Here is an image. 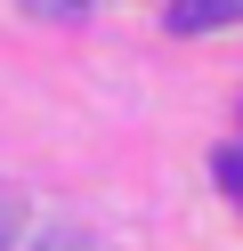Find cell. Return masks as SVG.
I'll use <instances>...</instances> for the list:
<instances>
[{"label": "cell", "mask_w": 243, "mask_h": 251, "mask_svg": "<svg viewBox=\"0 0 243 251\" xmlns=\"http://www.w3.org/2000/svg\"><path fill=\"white\" fill-rule=\"evenodd\" d=\"M219 186L243 202V146H227V154H219Z\"/></svg>", "instance_id": "cell-2"}, {"label": "cell", "mask_w": 243, "mask_h": 251, "mask_svg": "<svg viewBox=\"0 0 243 251\" xmlns=\"http://www.w3.org/2000/svg\"><path fill=\"white\" fill-rule=\"evenodd\" d=\"M25 8H41V17H81L89 0H25Z\"/></svg>", "instance_id": "cell-3"}, {"label": "cell", "mask_w": 243, "mask_h": 251, "mask_svg": "<svg viewBox=\"0 0 243 251\" xmlns=\"http://www.w3.org/2000/svg\"><path fill=\"white\" fill-rule=\"evenodd\" d=\"M0 235H8V211H0Z\"/></svg>", "instance_id": "cell-5"}, {"label": "cell", "mask_w": 243, "mask_h": 251, "mask_svg": "<svg viewBox=\"0 0 243 251\" xmlns=\"http://www.w3.org/2000/svg\"><path fill=\"white\" fill-rule=\"evenodd\" d=\"M32 251H97V243H81V235H41Z\"/></svg>", "instance_id": "cell-4"}, {"label": "cell", "mask_w": 243, "mask_h": 251, "mask_svg": "<svg viewBox=\"0 0 243 251\" xmlns=\"http://www.w3.org/2000/svg\"><path fill=\"white\" fill-rule=\"evenodd\" d=\"M162 25H170V33H219V25H243V0H170V8H162Z\"/></svg>", "instance_id": "cell-1"}]
</instances>
